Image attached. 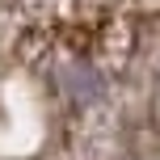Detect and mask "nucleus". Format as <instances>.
Returning a JSON list of instances; mask_svg holds the SVG:
<instances>
[{
    "label": "nucleus",
    "instance_id": "1",
    "mask_svg": "<svg viewBox=\"0 0 160 160\" xmlns=\"http://www.w3.org/2000/svg\"><path fill=\"white\" fill-rule=\"evenodd\" d=\"M59 88H63V97L68 101H97L101 97V72L97 68H88V63H72V68H63L59 72Z\"/></svg>",
    "mask_w": 160,
    "mask_h": 160
}]
</instances>
